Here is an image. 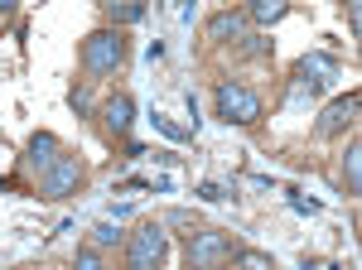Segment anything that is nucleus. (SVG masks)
<instances>
[{
  "instance_id": "f257e3e1",
  "label": "nucleus",
  "mask_w": 362,
  "mask_h": 270,
  "mask_svg": "<svg viewBox=\"0 0 362 270\" xmlns=\"http://www.w3.org/2000/svg\"><path fill=\"white\" fill-rule=\"evenodd\" d=\"M232 256H237V246H232L227 232H203L198 227L194 237H189V246H184V266L189 270H218Z\"/></svg>"
},
{
  "instance_id": "f03ea898",
  "label": "nucleus",
  "mask_w": 362,
  "mask_h": 270,
  "mask_svg": "<svg viewBox=\"0 0 362 270\" xmlns=\"http://www.w3.org/2000/svg\"><path fill=\"white\" fill-rule=\"evenodd\" d=\"M126 63V39H121V29H97V34H87L83 44V68L87 73H116Z\"/></svg>"
},
{
  "instance_id": "7ed1b4c3",
  "label": "nucleus",
  "mask_w": 362,
  "mask_h": 270,
  "mask_svg": "<svg viewBox=\"0 0 362 270\" xmlns=\"http://www.w3.org/2000/svg\"><path fill=\"white\" fill-rule=\"evenodd\" d=\"M165 251H169L165 227H160V222H145L136 237H131V246H126V266L131 270H160Z\"/></svg>"
},
{
  "instance_id": "20e7f679",
  "label": "nucleus",
  "mask_w": 362,
  "mask_h": 270,
  "mask_svg": "<svg viewBox=\"0 0 362 270\" xmlns=\"http://www.w3.org/2000/svg\"><path fill=\"white\" fill-rule=\"evenodd\" d=\"M218 116L227 126H251V121H261V97L242 82H223L218 87Z\"/></svg>"
},
{
  "instance_id": "39448f33",
  "label": "nucleus",
  "mask_w": 362,
  "mask_h": 270,
  "mask_svg": "<svg viewBox=\"0 0 362 270\" xmlns=\"http://www.w3.org/2000/svg\"><path fill=\"white\" fill-rule=\"evenodd\" d=\"M78 184H83V164L73 160V155H63L49 174H39V193H44V198H68Z\"/></svg>"
},
{
  "instance_id": "423d86ee",
  "label": "nucleus",
  "mask_w": 362,
  "mask_h": 270,
  "mask_svg": "<svg viewBox=\"0 0 362 270\" xmlns=\"http://www.w3.org/2000/svg\"><path fill=\"white\" fill-rule=\"evenodd\" d=\"M353 121H358V92H348V97H338L334 107H329L324 116H319V126H314V131H319L324 140H329V135H343L348 126H353Z\"/></svg>"
},
{
  "instance_id": "0eeeda50",
  "label": "nucleus",
  "mask_w": 362,
  "mask_h": 270,
  "mask_svg": "<svg viewBox=\"0 0 362 270\" xmlns=\"http://www.w3.org/2000/svg\"><path fill=\"white\" fill-rule=\"evenodd\" d=\"M102 121H107V131L112 135H131V121H136V102L126 97V92H116L102 102Z\"/></svg>"
},
{
  "instance_id": "6e6552de",
  "label": "nucleus",
  "mask_w": 362,
  "mask_h": 270,
  "mask_svg": "<svg viewBox=\"0 0 362 270\" xmlns=\"http://www.w3.org/2000/svg\"><path fill=\"white\" fill-rule=\"evenodd\" d=\"M29 169H39V174H49L58 160H63V145H58V135H49V131H39L34 140H29Z\"/></svg>"
},
{
  "instance_id": "1a4fd4ad",
  "label": "nucleus",
  "mask_w": 362,
  "mask_h": 270,
  "mask_svg": "<svg viewBox=\"0 0 362 270\" xmlns=\"http://www.w3.org/2000/svg\"><path fill=\"white\" fill-rule=\"evenodd\" d=\"M300 78H309V82L338 78V58L334 54H305V58H300Z\"/></svg>"
},
{
  "instance_id": "9d476101",
  "label": "nucleus",
  "mask_w": 362,
  "mask_h": 270,
  "mask_svg": "<svg viewBox=\"0 0 362 270\" xmlns=\"http://www.w3.org/2000/svg\"><path fill=\"white\" fill-rule=\"evenodd\" d=\"M242 34H247V15H237V10H223L208 20V39H242Z\"/></svg>"
},
{
  "instance_id": "9b49d317",
  "label": "nucleus",
  "mask_w": 362,
  "mask_h": 270,
  "mask_svg": "<svg viewBox=\"0 0 362 270\" xmlns=\"http://www.w3.org/2000/svg\"><path fill=\"white\" fill-rule=\"evenodd\" d=\"M285 15H290L285 0H256V5H251V20H256V25H280Z\"/></svg>"
},
{
  "instance_id": "f8f14e48",
  "label": "nucleus",
  "mask_w": 362,
  "mask_h": 270,
  "mask_svg": "<svg viewBox=\"0 0 362 270\" xmlns=\"http://www.w3.org/2000/svg\"><path fill=\"white\" fill-rule=\"evenodd\" d=\"M343 179H348V193L362 189V145H358V140H353L348 155H343Z\"/></svg>"
},
{
  "instance_id": "ddd939ff",
  "label": "nucleus",
  "mask_w": 362,
  "mask_h": 270,
  "mask_svg": "<svg viewBox=\"0 0 362 270\" xmlns=\"http://www.w3.org/2000/svg\"><path fill=\"white\" fill-rule=\"evenodd\" d=\"M314 97H319V82L295 78V82H290V97H285V107H309Z\"/></svg>"
},
{
  "instance_id": "4468645a",
  "label": "nucleus",
  "mask_w": 362,
  "mask_h": 270,
  "mask_svg": "<svg viewBox=\"0 0 362 270\" xmlns=\"http://www.w3.org/2000/svg\"><path fill=\"white\" fill-rule=\"evenodd\" d=\"M107 20L112 25H140L145 20V5H107Z\"/></svg>"
},
{
  "instance_id": "2eb2a0df",
  "label": "nucleus",
  "mask_w": 362,
  "mask_h": 270,
  "mask_svg": "<svg viewBox=\"0 0 362 270\" xmlns=\"http://www.w3.org/2000/svg\"><path fill=\"white\" fill-rule=\"evenodd\" d=\"M92 242L97 246H121L126 232H116V222H97V227H92Z\"/></svg>"
},
{
  "instance_id": "dca6fc26",
  "label": "nucleus",
  "mask_w": 362,
  "mask_h": 270,
  "mask_svg": "<svg viewBox=\"0 0 362 270\" xmlns=\"http://www.w3.org/2000/svg\"><path fill=\"white\" fill-rule=\"evenodd\" d=\"M237 266H242V270H276V266H271V256H261V251H237Z\"/></svg>"
},
{
  "instance_id": "f3484780",
  "label": "nucleus",
  "mask_w": 362,
  "mask_h": 270,
  "mask_svg": "<svg viewBox=\"0 0 362 270\" xmlns=\"http://www.w3.org/2000/svg\"><path fill=\"white\" fill-rule=\"evenodd\" d=\"M160 227H194L198 232V213H189V208H174V213H165V222Z\"/></svg>"
},
{
  "instance_id": "a211bd4d",
  "label": "nucleus",
  "mask_w": 362,
  "mask_h": 270,
  "mask_svg": "<svg viewBox=\"0 0 362 270\" xmlns=\"http://www.w3.org/2000/svg\"><path fill=\"white\" fill-rule=\"evenodd\" d=\"M68 107L78 111V116H92V92H87V87H73V92H68Z\"/></svg>"
},
{
  "instance_id": "6ab92c4d",
  "label": "nucleus",
  "mask_w": 362,
  "mask_h": 270,
  "mask_svg": "<svg viewBox=\"0 0 362 270\" xmlns=\"http://www.w3.org/2000/svg\"><path fill=\"white\" fill-rule=\"evenodd\" d=\"M150 121H155V131H160V135H169V140H189V131H184V126H174L169 116H160V111H155Z\"/></svg>"
},
{
  "instance_id": "aec40b11",
  "label": "nucleus",
  "mask_w": 362,
  "mask_h": 270,
  "mask_svg": "<svg viewBox=\"0 0 362 270\" xmlns=\"http://www.w3.org/2000/svg\"><path fill=\"white\" fill-rule=\"evenodd\" d=\"M198 198H203V203H223L227 189H223V184H198Z\"/></svg>"
},
{
  "instance_id": "412c9836",
  "label": "nucleus",
  "mask_w": 362,
  "mask_h": 270,
  "mask_svg": "<svg viewBox=\"0 0 362 270\" xmlns=\"http://www.w3.org/2000/svg\"><path fill=\"white\" fill-rule=\"evenodd\" d=\"M73 270H102V256H97V251H78Z\"/></svg>"
},
{
  "instance_id": "4be33fe9",
  "label": "nucleus",
  "mask_w": 362,
  "mask_h": 270,
  "mask_svg": "<svg viewBox=\"0 0 362 270\" xmlns=\"http://www.w3.org/2000/svg\"><path fill=\"white\" fill-rule=\"evenodd\" d=\"M266 49H271V39H266V34H247V54L251 58H261Z\"/></svg>"
}]
</instances>
